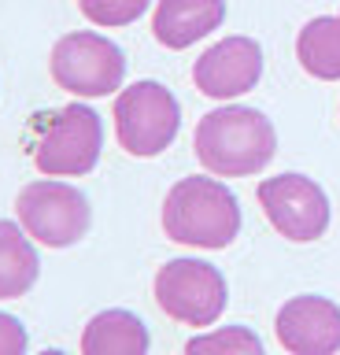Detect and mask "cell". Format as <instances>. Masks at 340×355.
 <instances>
[{
  "label": "cell",
  "instance_id": "cell-15",
  "mask_svg": "<svg viewBox=\"0 0 340 355\" xmlns=\"http://www.w3.org/2000/svg\"><path fill=\"white\" fill-rule=\"evenodd\" d=\"M185 355H267L256 329L248 326H218L185 344Z\"/></svg>",
  "mask_w": 340,
  "mask_h": 355
},
{
  "label": "cell",
  "instance_id": "cell-8",
  "mask_svg": "<svg viewBox=\"0 0 340 355\" xmlns=\"http://www.w3.org/2000/svg\"><path fill=\"white\" fill-rule=\"evenodd\" d=\"M256 196H259V207L267 215V222L285 241L311 244L329 230V196L307 174L262 178Z\"/></svg>",
  "mask_w": 340,
  "mask_h": 355
},
{
  "label": "cell",
  "instance_id": "cell-16",
  "mask_svg": "<svg viewBox=\"0 0 340 355\" xmlns=\"http://www.w3.org/2000/svg\"><path fill=\"white\" fill-rule=\"evenodd\" d=\"M82 15L93 22V26H129L148 11V0H78Z\"/></svg>",
  "mask_w": 340,
  "mask_h": 355
},
{
  "label": "cell",
  "instance_id": "cell-13",
  "mask_svg": "<svg viewBox=\"0 0 340 355\" xmlns=\"http://www.w3.org/2000/svg\"><path fill=\"white\" fill-rule=\"evenodd\" d=\"M41 255L23 222L0 218V300H19L37 285Z\"/></svg>",
  "mask_w": 340,
  "mask_h": 355
},
{
  "label": "cell",
  "instance_id": "cell-11",
  "mask_svg": "<svg viewBox=\"0 0 340 355\" xmlns=\"http://www.w3.org/2000/svg\"><path fill=\"white\" fill-rule=\"evenodd\" d=\"M226 19V0H159L152 15V33L163 49L181 52L215 33Z\"/></svg>",
  "mask_w": 340,
  "mask_h": 355
},
{
  "label": "cell",
  "instance_id": "cell-18",
  "mask_svg": "<svg viewBox=\"0 0 340 355\" xmlns=\"http://www.w3.org/2000/svg\"><path fill=\"white\" fill-rule=\"evenodd\" d=\"M41 355H67V352H60V348H45Z\"/></svg>",
  "mask_w": 340,
  "mask_h": 355
},
{
  "label": "cell",
  "instance_id": "cell-6",
  "mask_svg": "<svg viewBox=\"0 0 340 355\" xmlns=\"http://www.w3.org/2000/svg\"><path fill=\"white\" fill-rule=\"evenodd\" d=\"M229 288L218 266L204 259H170L156 274V304L181 326H215L226 311Z\"/></svg>",
  "mask_w": 340,
  "mask_h": 355
},
{
  "label": "cell",
  "instance_id": "cell-12",
  "mask_svg": "<svg viewBox=\"0 0 340 355\" xmlns=\"http://www.w3.org/2000/svg\"><path fill=\"white\" fill-rule=\"evenodd\" d=\"M148 326L126 307H107L82 329V355H148Z\"/></svg>",
  "mask_w": 340,
  "mask_h": 355
},
{
  "label": "cell",
  "instance_id": "cell-10",
  "mask_svg": "<svg viewBox=\"0 0 340 355\" xmlns=\"http://www.w3.org/2000/svg\"><path fill=\"white\" fill-rule=\"evenodd\" d=\"M278 344L289 355H337L340 352V304L329 296H292L274 318Z\"/></svg>",
  "mask_w": 340,
  "mask_h": 355
},
{
  "label": "cell",
  "instance_id": "cell-9",
  "mask_svg": "<svg viewBox=\"0 0 340 355\" xmlns=\"http://www.w3.org/2000/svg\"><path fill=\"white\" fill-rule=\"evenodd\" d=\"M259 78H262V49H259L256 37H244V33L215 41L211 49L193 63L196 89L211 100L244 96L259 85Z\"/></svg>",
  "mask_w": 340,
  "mask_h": 355
},
{
  "label": "cell",
  "instance_id": "cell-5",
  "mask_svg": "<svg viewBox=\"0 0 340 355\" xmlns=\"http://www.w3.org/2000/svg\"><path fill=\"white\" fill-rule=\"evenodd\" d=\"M15 211L23 230L45 248H71L89 233L93 211L82 189H74L56 178H37L19 189Z\"/></svg>",
  "mask_w": 340,
  "mask_h": 355
},
{
  "label": "cell",
  "instance_id": "cell-17",
  "mask_svg": "<svg viewBox=\"0 0 340 355\" xmlns=\"http://www.w3.org/2000/svg\"><path fill=\"white\" fill-rule=\"evenodd\" d=\"M26 326L15 315L0 311V355H26Z\"/></svg>",
  "mask_w": 340,
  "mask_h": 355
},
{
  "label": "cell",
  "instance_id": "cell-4",
  "mask_svg": "<svg viewBox=\"0 0 340 355\" xmlns=\"http://www.w3.org/2000/svg\"><path fill=\"white\" fill-rule=\"evenodd\" d=\"M48 71H52V82L60 89H67L71 96L96 100V96H107L115 89H123L126 55L104 33L78 30V33H67V37H60L52 44Z\"/></svg>",
  "mask_w": 340,
  "mask_h": 355
},
{
  "label": "cell",
  "instance_id": "cell-14",
  "mask_svg": "<svg viewBox=\"0 0 340 355\" xmlns=\"http://www.w3.org/2000/svg\"><path fill=\"white\" fill-rule=\"evenodd\" d=\"M296 60L318 82H340V15H318L296 37Z\"/></svg>",
  "mask_w": 340,
  "mask_h": 355
},
{
  "label": "cell",
  "instance_id": "cell-1",
  "mask_svg": "<svg viewBox=\"0 0 340 355\" xmlns=\"http://www.w3.org/2000/svg\"><path fill=\"white\" fill-rule=\"evenodd\" d=\"M196 159L215 178H251L267 171L278 152V130L256 107L226 104L196 122L193 133Z\"/></svg>",
  "mask_w": 340,
  "mask_h": 355
},
{
  "label": "cell",
  "instance_id": "cell-3",
  "mask_svg": "<svg viewBox=\"0 0 340 355\" xmlns=\"http://www.w3.org/2000/svg\"><path fill=\"white\" fill-rule=\"evenodd\" d=\"M181 130V104L163 82H134L115 96V133L123 152L137 159L167 152Z\"/></svg>",
  "mask_w": 340,
  "mask_h": 355
},
{
  "label": "cell",
  "instance_id": "cell-7",
  "mask_svg": "<svg viewBox=\"0 0 340 355\" xmlns=\"http://www.w3.org/2000/svg\"><path fill=\"white\" fill-rule=\"evenodd\" d=\"M104 122L89 104H67L34 148V166L45 178H82L100 163Z\"/></svg>",
  "mask_w": 340,
  "mask_h": 355
},
{
  "label": "cell",
  "instance_id": "cell-2",
  "mask_svg": "<svg viewBox=\"0 0 340 355\" xmlns=\"http://www.w3.org/2000/svg\"><path fill=\"white\" fill-rule=\"evenodd\" d=\"M163 230L189 248H229L240 233V200L218 178H181L163 200Z\"/></svg>",
  "mask_w": 340,
  "mask_h": 355
}]
</instances>
